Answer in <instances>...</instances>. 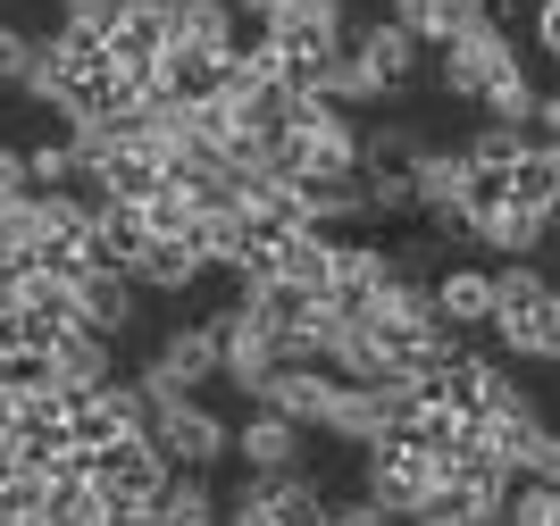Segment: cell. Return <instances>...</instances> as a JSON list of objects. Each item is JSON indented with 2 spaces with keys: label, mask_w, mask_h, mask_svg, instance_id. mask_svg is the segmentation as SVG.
Listing matches in <instances>:
<instances>
[{
  "label": "cell",
  "mask_w": 560,
  "mask_h": 526,
  "mask_svg": "<svg viewBox=\"0 0 560 526\" xmlns=\"http://www.w3.org/2000/svg\"><path fill=\"white\" fill-rule=\"evenodd\" d=\"M486 335H493L502 360L552 367V351H560V293H552V276H544V259H493Z\"/></svg>",
  "instance_id": "obj_1"
},
{
  "label": "cell",
  "mask_w": 560,
  "mask_h": 526,
  "mask_svg": "<svg viewBox=\"0 0 560 526\" xmlns=\"http://www.w3.org/2000/svg\"><path fill=\"white\" fill-rule=\"evenodd\" d=\"M343 0H277L268 17H259V43H268V68L284 75L293 92H310V75L335 59V43H343Z\"/></svg>",
  "instance_id": "obj_2"
},
{
  "label": "cell",
  "mask_w": 560,
  "mask_h": 526,
  "mask_svg": "<svg viewBox=\"0 0 560 526\" xmlns=\"http://www.w3.org/2000/svg\"><path fill=\"white\" fill-rule=\"evenodd\" d=\"M502 75H527V59H518V43H511V25L493 17H477V25H460V34H452V43H435V68H427V84L444 92V101H468V109H477V101H486L493 84H502Z\"/></svg>",
  "instance_id": "obj_3"
},
{
  "label": "cell",
  "mask_w": 560,
  "mask_h": 526,
  "mask_svg": "<svg viewBox=\"0 0 560 526\" xmlns=\"http://www.w3.org/2000/svg\"><path fill=\"white\" fill-rule=\"evenodd\" d=\"M142 435L167 468H226V435L234 418H218L201 393H151L142 401Z\"/></svg>",
  "instance_id": "obj_4"
},
{
  "label": "cell",
  "mask_w": 560,
  "mask_h": 526,
  "mask_svg": "<svg viewBox=\"0 0 560 526\" xmlns=\"http://www.w3.org/2000/svg\"><path fill=\"white\" fill-rule=\"evenodd\" d=\"M435 477H444V468H435V459H427L410 435H376V443H360V493H369L376 510H394L401 526L419 518V502L435 493Z\"/></svg>",
  "instance_id": "obj_5"
},
{
  "label": "cell",
  "mask_w": 560,
  "mask_h": 526,
  "mask_svg": "<svg viewBox=\"0 0 560 526\" xmlns=\"http://www.w3.org/2000/svg\"><path fill=\"white\" fill-rule=\"evenodd\" d=\"M343 59L369 75L385 101H401V92H419V84H427V50L410 43L394 17H376V9H369V17H343Z\"/></svg>",
  "instance_id": "obj_6"
},
{
  "label": "cell",
  "mask_w": 560,
  "mask_h": 526,
  "mask_svg": "<svg viewBox=\"0 0 560 526\" xmlns=\"http://www.w3.org/2000/svg\"><path fill=\"white\" fill-rule=\"evenodd\" d=\"M135 385H142V401H151V393H201V385H218V326L210 318L167 326L160 343H151V360L135 367Z\"/></svg>",
  "instance_id": "obj_7"
},
{
  "label": "cell",
  "mask_w": 560,
  "mask_h": 526,
  "mask_svg": "<svg viewBox=\"0 0 560 526\" xmlns=\"http://www.w3.org/2000/svg\"><path fill=\"white\" fill-rule=\"evenodd\" d=\"M210 326H218V385L243 393V401H259V385H268V376L284 367V343L268 335V326H252L243 309H234V301L218 309Z\"/></svg>",
  "instance_id": "obj_8"
},
{
  "label": "cell",
  "mask_w": 560,
  "mask_h": 526,
  "mask_svg": "<svg viewBox=\"0 0 560 526\" xmlns=\"http://www.w3.org/2000/svg\"><path fill=\"white\" fill-rule=\"evenodd\" d=\"M117 435H142V385L135 376H109V385L68 401V443L75 452H101V443H117Z\"/></svg>",
  "instance_id": "obj_9"
},
{
  "label": "cell",
  "mask_w": 560,
  "mask_h": 526,
  "mask_svg": "<svg viewBox=\"0 0 560 526\" xmlns=\"http://www.w3.org/2000/svg\"><path fill=\"white\" fill-rule=\"evenodd\" d=\"M226 459H243L252 477H268V468H302L310 459V435L293 426V418H277V410H243L234 418V435H226Z\"/></svg>",
  "instance_id": "obj_10"
},
{
  "label": "cell",
  "mask_w": 560,
  "mask_h": 526,
  "mask_svg": "<svg viewBox=\"0 0 560 526\" xmlns=\"http://www.w3.org/2000/svg\"><path fill=\"white\" fill-rule=\"evenodd\" d=\"M109 68H126V75H151L167 59V0H117V17H109Z\"/></svg>",
  "instance_id": "obj_11"
},
{
  "label": "cell",
  "mask_w": 560,
  "mask_h": 526,
  "mask_svg": "<svg viewBox=\"0 0 560 526\" xmlns=\"http://www.w3.org/2000/svg\"><path fill=\"white\" fill-rule=\"evenodd\" d=\"M468 243L493 259H544V243H552V209H527V201H493L468 218Z\"/></svg>",
  "instance_id": "obj_12"
},
{
  "label": "cell",
  "mask_w": 560,
  "mask_h": 526,
  "mask_svg": "<svg viewBox=\"0 0 560 526\" xmlns=\"http://www.w3.org/2000/svg\"><path fill=\"white\" fill-rule=\"evenodd\" d=\"M117 376V343L109 335H93V326H68V335H59V343L43 351V385L50 393H93V385H109Z\"/></svg>",
  "instance_id": "obj_13"
},
{
  "label": "cell",
  "mask_w": 560,
  "mask_h": 526,
  "mask_svg": "<svg viewBox=\"0 0 560 526\" xmlns=\"http://www.w3.org/2000/svg\"><path fill=\"white\" fill-rule=\"evenodd\" d=\"M93 484L109 493V502H151V493L167 484V459L151 452V435H117V443L93 452Z\"/></svg>",
  "instance_id": "obj_14"
},
{
  "label": "cell",
  "mask_w": 560,
  "mask_h": 526,
  "mask_svg": "<svg viewBox=\"0 0 560 526\" xmlns=\"http://www.w3.org/2000/svg\"><path fill=\"white\" fill-rule=\"evenodd\" d=\"M142 318V293H135V276L126 268H84L75 276V326H93V335H135Z\"/></svg>",
  "instance_id": "obj_15"
},
{
  "label": "cell",
  "mask_w": 560,
  "mask_h": 526,
  "mask_svg": "<svg viewBox=\"0 0 560 526\" xmlns=\"http://www.w3.org/2000/svg\"><path fill=\"white\" fill-rule=\"evenodd\" d=\"M427 301H435V318L452 326V335H486V309H493V268H468V259H452V268L427 276Z\"/></svg>",
  "instance_id": "obj_16"
},
{
  "label": "cell",
  "mask_w": 560,
  "mask_h": 526,
  "mask_svg": "<svg viewBox=\"0 0 560 526\" xmlns=\"http://www.w3.org/2000/svg\"><path fill=\"white\" fill-rule=\"evenodd\" d=\"M327 401H335V376H327V367H310V360H284L277 376L259 385V410L293 418L302 435H318V418H327Z\"/></svg>",
  "instance_id": "obj_17"
},
{
  "label": "cell",
  "mask_w": 560,
  "mask_h": 526,
  "mask_svg": "<svg viewBox=\"0 0 560 526\" xmlns=\"http://www.w3.org/2000/svg\"><path fill=\"white\" fill-rule=\"evenodd\" d=\"M126 276H135V293H192V284H201L210 268H201V252H192L185 234H151V243L135 252V268H126Z\"/></svg>",
  "instance_id": "obj_18"
},
{
  "label": "cell",
  "mask_w": 560,
  "mask_h": 526,
  "mask_svg": "<svg viewBox=\"0 0 560 526\" xmlns=\"http://www.w3.org/2000/svg\"><path fill=\"white\" fill-rule=\"evenodd\" d=\"M151 84L185 109V101H218L226 92V50H192V43H167V59L151 68Z\"/></svg>",
  "instance_id": "obj_19"
},
{
  "label": "cell",
  "mask_w": 560,
  "mask_h": 526,
  "mask_svg": "<svg viewBox=\"0 0 560 526\" xmlns=\"http://www.w3.org/2000/svg\"><path fill=\"white\" fill-rule=\"evenodd\" d=\"M376 17H394L419 50H435V43H452L460 25L486 17V0H376Z\"/></svg>",
  "instance_id": "obj_20"
},
{
  "label": "cell",
  "mask_w": 560,
  "mask_h": 526,
  "mask_svg": "<svg viewBox=\"0 0 560 526\" xmlns=\"http://www.w3.org/2000/svg\"><path fill=\"white\" fill-rule=\"evenodd\" d=\"M160 502V526H218V484L210 468H167V484L151 493Z\"/></svg>",
  "instance_id": "obj_21"
},
{
  "label": "cell",
  "mask_w": 560,
  "mask_h": 526,
  "mask_svg": "<svg viewBox=\"0 0 560 526\" xmlns=\"http://www.w3.org/2000/svg\"><path fill=\"white\" fill-rule=\"evenodd\" d=\"M167 34L192 50H234V34H243V17H234L226 0H167Z\"/></svg>",
  "instance_id": "obj_22"
},
{
  "label": "cell",
  "mask_w": 560,
  "mask_h": 526,
  "mask_svg": "<svg viewBox=\"0 0 560 526\" xmlns=\"http://www.w3.org/2000/svg\"><path fill=\"white\" fill-rule=\"evenodd\" d=\"M511 201L560 209V151H552V142H527V151L511 160Z\"/></svg>",
  "instance_id": "obj_23"
},
{
  "label": "cell",
  "mask_w": 560,
  "mask_h": 526,
  "mask_svg": "<svg viewBox=\"0 0 560 526\" xmlns=\"http://www.w3.org/2000/svg\"><path fill=\"white\" fill-rule=\"evenodd\" d=\"M25 160V192H75V142L50 135V142H18Z\"/></svg>",
  "instance_id": "obj_24"
},
{
  "label": "cell",
  "mask_w": 560,
  "mask_h": 526,
  "mask_svg": "<svg viewBox=\"0 0 560 526\" xmlns=\"http://www.w3.org/2000/svg\"><path fill=\"white\" fill-rule=\"evenodd\" d=\"M419 142H427V126H410V117H360V160H376V167H401Z\"/></svg>",
  "instance_id": "obj_25"
},
{
  "label": "cell",
  "mask_w": 560,
  "mask_h": 526,
  "mask_svg": "<svg viewBox=\"0 0 560 526\" xmlns=\"http://www.w3.org/2000/svg\"><path fill=\"white\" fill-rule=\"evenodd\" d=\"M502 526H560L552 477H511V493H502Z\"/></svg>",
  "instance_id": "obj_26"
},
{
  "label": "cell",
  "mask_w": 560,
  "mask_h": 526,
  "mask_svg": "<svg viewBox=\"0 0 560 526\" xmlns=\"http://www.w3.org/2000/svg\"><path fill=\"white\" fill-rule=\"evenodd\" d=\"M34 59H43V34H25L18 17H0V92L34 84Z\"/></svg>",
  "instance_id": "obj_27"
},
{
  "label": "cell",
  "mask_w": 560,
  "mask_h": 526,
  "mask_svg": "<svg viewBox=\"0 0 560 526\" xmlns=\"http://www.w3.org/2000/svg\"><path fill=\"white\" fill-rule=\"evenodd\" d=\"M192 218H201V201H192L185 184H160L142 201V234H192Z\"/></svg>",
  "instance_id": "obj_28"
},
{
  "label": "cell",
  "mask_w": 560,
  "mask_h": 526,
  "mask_svg": "<svg viewBox=\"0 0 560 526\" xmlns=\"http://www.w3.org/2000/svg\"><path fill=\"white\" fill-rule=\"evenodd\" d=\"M518 151H527V126H493V117L460 142V160H468V167H511Z\"/></svg>",
  "instance_id": "obj_29"
},
{
  "label": "cell",
  "mask_w": 560,
  "mask_h": 526,
  "mask_svg": "<svg viewBox=\"0 0 560 526\" xmlns=\"http://www.w3.org/2000/svg\"><path fill=\"white\" fill-rule=\"evenodd\" d=\"M327 526H401L394 510H376L369 493H327Z\"/></svg>",
  "instance_id": "obj_30"
},
{
  "label": "cell",
  "mask_w": 560,
  "mask_h": 526,
  "mask_svg": "<svg viewBox=\"0 0 560 526\" xmlns=\"http://www.w3.org/2000/svg\"><path fill=\"white\" fill-rule=\"evenodd\" d=\"M117 0H59V25H75V34H109Z\"/></svg>",
  "instance_id": "obj_31"
},
{
  "label": "cell",
  "mask_w": 560,
  "mask_h": 526,
  "mask_svg": "<svg viewBox=\"0 0 560 526\" xmlns=\"http://www.w3.org/2000/svg\"><path fill=\"white\" fill-rule=\"evenodd\" d=\"M527 43H536V59H552V50H560V9H552V0H536V17H527Z\"/></svg>",
  "instance_id": "obj_32"
},
{
  "label": "cell",
  "mask_w": 560,
  "mask_h": 526,
  "mask_svg": "<svg viewBox=\"0 0 560 526\" xmlns=\"http://www.w3.org/2000/svg\"><path fill=\"white\" fill-rule=\"evenodd\" d=\"M25 192V160H18V142H0V209Z\"/></svg>",
  "instance_id": "obj_33"
},
{
  "label": "cell",
  "mask_w": 560,
  "mask_h": 526,
  "mask_svg": "<svg viewBox=\"0 0 560 526\" xmlns=\"http://www.w3.org/2000/svg\"><path fill=\"white\" fill-rule=\"evenodd\" d=\"M226 9H234V17H243V25H259V17H268V9H277V0H226Z\"/></svg>",
  "instance_id": "obj_34"
},
{
  "label": "cell",
  "mask_w": 560,
  "mask_h": 526,
  "mask_svg": "<svg viewBox=\"0 0 560 526\" xmlns=\"http://www.w3.org/2000/svg\"><path fill=\"white\" fill-rule=\"evenodd\" d=\"M486 9H493V0H486Z\"/></svg>",
  "instance_id": "obj_35"
}]
</instances>
